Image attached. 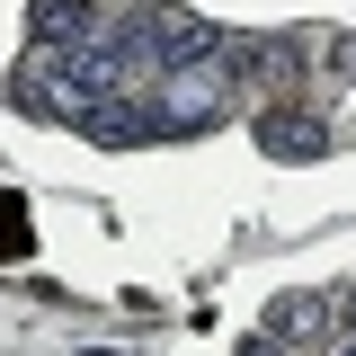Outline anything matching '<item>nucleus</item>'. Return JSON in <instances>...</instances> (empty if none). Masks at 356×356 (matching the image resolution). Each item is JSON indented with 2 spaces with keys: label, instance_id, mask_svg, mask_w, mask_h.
<instances>
[{
  "label": "nucleus",
  "instance_id": "1",
  "mask_svg": "<svg viewBox=\"0 0 356 356\" xmlns=\"http://www.w3.org/2000/svg\"><path fill=\"white\" fill-rule=\"evenodd\" d=\"M161 125H170V134H205V125H222V72H214V63L170 72V89H161Z\"/></svg>",
  "mask_w": 356,
  "mask_h": 356
},
{
  "label": "nucleus",
  "instance_id": "2",
  "mask_svg": "<svg viewBox=\"0 0 356 356\" xmlns=\"http://www.w3.org/2000/svg\"><path fill=\"white\" fill-rule=\"evenodd\" d=\"M143 27H152L143 44H152V54H161L170 72H187V63H214V54H222V36L205 27V18H187V9H152Z\"/></svg>",
  "mask_w": 356,
  "mask_h": 356
},
{
  "label": "nucleus",
  "instance_id": "3",
  "mask_svg": "<svg viewBox=\"0 0 356 356\" xmlns=\"http://www.w3.org/2000/svg\"><path fill=\"white\" fill-rule=\"evenodd\" d=\"M259 143L276 152V161H321V143H330V134H321L312 107H276V116H259Z\"/></svg>",
  "mask_w": 356,
  "mask_h": 356
},
{
  "label": "nucleus",
  "instance_id": "4",
  "mask_svg": "<svg viewBox=\"0 0 356 356\" xmlns=\"http://www.w3.org/2000/svg\"><path fill=\"white\" fill-rule=\"evenodd\" d=\"M27 27H36V44H81L98 36V0H36Z\"/></svg>",
  "mask_w": 356,
  "mask_h": 356
},
{
  "label": "nucleus",
  "instance_id": "5",
  "mask_svg": "<svg viewBox=\"0 0 356 356\" xmlns=\"http://www.w3.org/2000/svg\"><path fill=\"white\" fill-rule=\"evenodd\" d=\"M267 330L294 348V339H312V330H330V303H321V294H276V303H267Z\"/></svg>",
  "mask_w": 356,
  "mask_h": 356
},
{
  "label": "nucleus",
  "instance_id": "6",
  "mask_svg": "<svg viewBox=\"0 0 356 356\" xmlns=\"http://www.w3.org/2000/svg\"><path fill=\"white\" fill-rule=\"evenodd\" d=\"M0 259H27V222H18V196H0Z\"/></svg>",
  "mask_w": 356,
  "mask_h": 356
},
{
  "label": "nucleus",
  "instance_id": "7",
  "mask_svg": "<svg viewBox=\"0 0 356 356\" xmlns=\"http://www.w3.org/2000/svg\"><path fill=\"white\" fill-rule=\"evenodd\" d=\"M241 356H285V339H276V330H259V339H241Z\"/></svg>",
  "mask_w": 356,
  "mask_h": 356
},
{
  "label": "nucleus",
  "instance_id": "8",
  "mask_svg": "<svg viewBox=\"0 0 356 356\" xmlns=\"http://www.w3.org/2000/svg\"><path fill=\"white\" fill-rule=\"evenodd\" d=\"M339 312H356V294H339ZM348 330H356V321H348Z\"/></svg>",
  "mask_w": 356,
  "mask_h": 356
},
{
  "label": "nucleus",
  "instance_id": "9",
  "mask_svg": "<svg viewBox=\"0 0 356 356\" xmlns=\"http://www.w3.org/2000/svg\"><path fill=\"white\" fill-rule=\"evenodd\" d=\"M330 356H356V339H339V348H330Z\"/></svg>",
  "mask_w": 356,
  "mask_h": 356
}]
</instances>
